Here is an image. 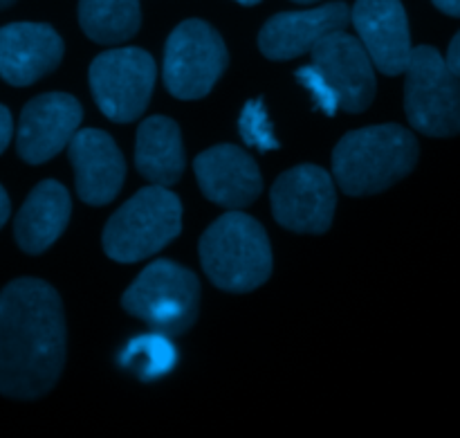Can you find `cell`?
<instances>
[{
	"label": "cell",
	"mask_w": 460,
	"mask_h": 438,
	"mask_svg": "<svg viewBox=\"0 0 460 438\" xmlns=\"http://www.w3.org/2000/svg\"><path fill=\"white\" fill-rule=\"evenodd\" d=\"M66 362L61 299L39 279H16L0 292V394L36 400L57 385Z\"/></svg>",
	"instance_id": "obj_1"
},
{
	"label": "cell",
	"mask_w": 460,
	"mask_h": 438,
	"mask_svg": "<svg viewBox=\"0 0 460 438\" xmlns=\"http://www.w3.org/2000/svg\"><path fill=\"white\" fill-rule=\"evenodd\" d=\"M418 139L398 124H380L344 135L332 153L337 184L349 196L380 193L413 171Z\"/></svg>",
	"instance_id": "obj_2"
},
{
	"label": "cell",
	"mask_w": 460,
	"mask_h": 438,
	"mask_svg": "<svg viewBox=\"0 0 460 438\" xmlns=\"http://www.w3.org/2000/svg\"><path fill=\"white\" fill-rule=\"evenodd\" d=\"M296 81L328 117L337 111L362 112L376 97L373 61L359 39L344 30L323 36L313 48V63L296 70Z\"/></svg>",
	"instance_id": "obj_3"
},
{
	"label": "cell",
	"mask_w": 460,
	"mask_h": 438,
	"mask_svg": "<svg viewBox=\"0 0 460 438\" xmlns=\"http://www.w3.org/2000/svg\"><path fill=\"white\" fill-rule=\"evenodd\" d=\"M207 277L227 292H250L268 282L272 250L265 229L241 211L220 216L200 238Z\"/></svg>",
	"instance_id": "obj_4"
},
{
	"label": "cell",
	"mask_w": 460,
	"mask_h": 438,
	"mask_svg": "<svg viewBox=\"0 0 460 438\" xmlns=\"http://www.w3.org/2000/svg\"><path fill=\"white\" fill-rule=\"evenodd\" d=\"M182 229V205L169 187H144L112 214L103 229V250L112 261L135 264L157 255Z\"/></svg>",
	"instance_id": "obj_5"
},
{
	"label": "cell",
	"mask_w": 460,
	"mask_h": 438,
	"mask_svg": "<svg viewBox=\"0 0 460 438\" xmlns=\"http://www.w3.org/2000/svg\"><path fill=\"white\" fill-rule=\"evenodd\" d=\"M126 313L166 337L182 335L198 317L200 283L191 270L160 259L148 265L121 297Z\"/></svg>",
	"instance_id": "obj_6"
},
{
	"label": "cell",
	"mask_w": 460,
	"mask_h": 438,
	"mask_svg": "<svg viewBox=\"0 0 460 438\" xmlns=\"http://www.w3.org/2000/svg\"><path fill=\"white\" fill-rule=\"evenodd\" d=\"M404 112L409 124L429 138L460 133V79L431 45L413 48L404 70Z\"/></svg>",
	"instance_id": "obj_7"
},
{
	"label": "cell",
	"mask_w": 460,
	"mask_h": 438,
	"mask_svg": "<svg viewBox=\"0 0 460 438\" xmlns=\"http://www.w3.org/2000/svg\"><path fill=\"white\" fill-rule=\"evenodd\" d=\"M227 48L205 21H184L171 31L164 48V84L178 99H200L211 93L227 67Z\"/></svg>",
	"instance_id": "obj_8"
},
{
	"label": "cell",
	"mask_w": 460,
	"mask_h": 438,
	"mask_svg": "<svg viewBox=\"0 0 460 438\" xmlns=\"http://www.w3.org/2000/svg\"><path fill=\"white\" fill-rule=\"evenodd\" d=\"M155 85V61L139 48L99 54L90 66L94 102L108 120L128 124L146 111Z\"/></svg>",
	"instance_id": "obj_9"
},
{
	"label": "cell",
	"mask_w": 460,
	"mask_h": 438,
	"mask_svg": "<svg viewBox=\"0 0 460 438\" xmlns=\"http://www.w3.org/2000/svg\"><path fill=\"white\" fill-rule=\"evenodd\" d=\"M335 183L322 166L301 165L279 175L272 187L274 219L299 234H323L332 223Z\"/></svg>",
	"instance_id": "obj_10"
},
{
	"label": "cell",
	"mask_w": 460,
	"mask_h": 438,
	"mask_svg": "<svg viewBox=\"0 0 460 438\" xmlns=\"http://www.w3.org/2000/svg\"><path fill=\"white\" fill-rule=\"evenodd\" d=\"M81 124V103L63 93L40 94L22 108L18 121V156L43 165L70 144Z\"/></svg>",
	"instance_id": "obj_11"
},
{
	"label": "cell",
	"mask_w": 460,
	"mask_h": 438,
	"mask_svg": "<svg viewBox=\"0 0 460 438\" xmlns=\"http://www.w3.org/2000/svg\"><path fill=\"white\" fill-rule=\"evenodd\" d=\"M359 43L382 75H402L411 58V31L400 0H358L350 12Z\"/></svg>",
	"instance_id": "obj_12"
},
{
	"label": "cell",
	"mask_w": 460,
	"mask_h": 438,
	"mask_svg": "<svg viewBox=\"0 0 460 438\" xmlns=\"http://www.w3.org/2000/svg\"><path fill=\"white\" fill-rule=\"evenodd\" d=\"M350 9L344 3L322 4L305 12H283L270 18L259 34V48L272 61H290L313 52L323 36L344 30Z\"/></svg>",
	"instance_id": "obj_13"
},
{
	"label": "cell",
	"mask_w": 460,
	"mask_h": 438,
	"mask_svg": "<svg viewBox=\"0 0 460 438\" xmlns=\"http://www.w3.org/2000/svg\"><path fill=\"white\" fill-rule=\"evenodd\" d=\"M70 162L75 166L76 192L84 202L93 207L115 201L124 184L126 165L119 148L103 130H76L67 144Z\"/></svg>",
	"instance_id": "obj_14"
},
{
	"label": "cell",
	"mask_w": 460,
	"mask_h": 438,
	"mask_svg": "<svg viewBox=\"0 0 460 438\" xmlns=\"http://www.w3.org/2000/svg\"><path fill=\"white\" fill-rule=\"evenodd\" d=\"M63 40L43 22H13L0 27V79L30 85L61 63Z\"/></svg>",
	"instance_id": "obj_15"
},
{
	"label": "cell",
	"mask_w": 460,
	"mask_h": 438,
	"mask_svg": "<svg viewBox=\"0 0 460 438\" xmlns=\"http://www.w3.org/2000/svg\"><path fill=\"white\" fill-rule=\"evenodd\" d=\"M193 169L202 193L227 210L247 207L263 189L256 162L232 144H220L200 153L193 162Z\"/></svg>",
	"instance_id": "obj_16"
},
{
	"label": "cell",
	"mask_w": 460,
	"mask_h": 438,
	"mask_svg": "<svg viewBox=\"0 0 460 438\" xmlns=\"http://www.w3.org/2000/svg\"><path fill=\"white\" fill-rule=\"evenodd\" d=\"M72 202L66 187L57 180H45L36 184L27 196L13 225V234L27 255H40L63 234L70 220Z\"/></svg>",
	"instance_id": "obj_17"
},
{
	"label": "cell",
	"mask_w": 460,
	"mask_h": 438,
	"mask_svg": "<svg viewBox=\"0 0 460 438\" xmlns=\"http://www.w3.org/2000/svg\"><path fill=\"white\" fill-rule=\"evenodd\" d=\"M137 171L157 187H171L182 178L184 148L180 129L169 117H148L137 130L135 144Z\"/></svg>",
	"instance_id": "obj_18"
},
{
	"label": "cell",
	"mask_w": 460,
	"mask_h": 438,
	"mask_svg": "<svg viewBox=\"0 0 460 438\" xmlns=\"http://www.w3.org/2000/svg\"><path fill=\"white\" fill-rule=\"evenodd\" d=\"M79 22L85 36L102 45H117L137 34L139 0H81Z\"/></svg>",
	"instance_id": "obj_19"
},
{
	"label": "cell",
	"mask_w": 460,
	"mask_h": 438,
	"mask_svg": "<svg viewBox=\"0 0 460 438\" xmlns=\"http://www.w3.org/2000/svg\"><path fill=\"white\" fill-rule=\"evenodd\" d=\"M175 362H178V351L162 333L135 337L119 355L121 367L128 369L139 380H157L166 376L175 367Z\"/></svg>",
	"instance_id": "obj_20"
},
{
	"label": "cell",
	"mask_w": 460,
	"mask_h": 438,
	"mask_svg": "<svg viewBox=\"0 0 460 438\" xmlns=\"http://www.w3.org/2000/svg\"><path fill=\"white\" fill-rule=\"evenodd\" d=\"M238 129H241V138L245 139V144L259 148V151H277L279 148V139L261 99H252L245 103L241 120H238Z\"/></svg>",
	"instance_id": "obj_21"
},
{
	"label": "cell",
	"mask_w": 460,
	"mask_h": 438,
	"mask_svg": "<svg viewBox=\"0 0 460 438\" xmlns=\"http://www.w3.org/2000/svg\"><path fill=\"white\" fill-rule=\"evenodd\" d=\"M12 133H13V126H12V115L4 106H0V153L9 147L12 142Z\"/></svg>",
	"instance_id": "obj_22"
},
{
	"label": "cell",
	"mask_w": 460,
	"mask_h": 438,
	"mask_svg": "<svg viewBox=\"0 0 460 438\" xmlns=\"http://www.w3.org/2000/svg\"><path fill=\"white\" fill-rule=\"evenodd\" d=\"M445 63H447L449 70L454 72V75L460 79V31L456 36L452 39V43H449V49H447V57H445Z\"/></svg>",
	"instance_id": "obj_23"
},
{
	"label": "cell",
	"mask_w": 460,
	"mask_h": 438,
	"mask_svg": "<svg viewBox=\"0 0 460 438\" xmlns=\"http://www.w3.org/2000/svg\"><path fill=\"white\" fill-rule=\"evenodd\" d=\"M431 3H434L440 12L447 13V16L460 18V0H431Z\"/></svg>",
	"instance_id": "obj_24"
},
{
	"label": "cell",
	"mask_w": 460,
	"mask_h": 438,
	"mask_svg": "<svg viewBox=\"0 0 460 438\" xmlns=\"http://www.w3.org/2000/svg\"><path fill=\"white\" fill-rule=\"evenodd\" d=\"M9 219V198L7 193H4V189L0 187V229H3V225L7 223Z\"/></svg>",
	"instance_id": "obj_25"
},
{
	"label": "cell",
	"mask_w": 460,
	"mask_h": 438,
	"mask_svg": "<svg viewBox=\"0 0 460 438\" xmlns=\"http://www.w3.org/2000/svg\"><path fill=\"white\" fill-rule=\"evenodd\" d=\"M236 3H241V4H247V7H252V4H259L261 0H236Z\"/></svg>",
	"instance_id": "obj_26"
},
{
	"label": "cell",
	"mask_w": 460,
	"mask_h": 438,
	"mask_svg": "<svg viewBox=\"0 0 460 438\" xmlns=\"http://www.w3.org/2000/svg\"><path fill=\"white\" fill-rule=\"evenodd\" d=\"M13 0H0V9H4V7H9V4H12Z\"/></svg>",
	"instance_id": "obj_27"
},
{
	"label": "cell",
	"mask_w": 460,
	"mask_h": 438,
	"mask_svg": "<svg viewBox=\"0 0 460 438\" xmlns=\"http://www.w3.org/2000/svg\"><path fill=\"white\" fill-rule=\"evenodd\" d=\"M295 3H304V4H308V3H317V0H295Z\"/></svg>",
	"instance_id": "obj_28"
}]
</instances>
